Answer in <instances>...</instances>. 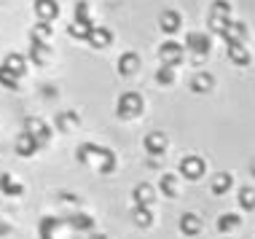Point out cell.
<instances>
[{"mask_svg":"<svg viewBox=\"0 0 255 239\" xmlns=\"http://www.w3.org/2000/svg\"><path fill=\"white\" fill-rule=\"evenodd\" d=\"M11 234V223H5L3 218H0V237H8Z\"/></svg>","mask_w":255,"mask_h":239,"instance_id":"33","label":"cell"},{"mask_svg":"<svg viewBox=\"0 0 255 239\" xmlns=\"http://www.w3.org/2000/svg\"><path fill=\"white\" fill-rule=\"evenodd\" d=\"M35 13H38L40 22H51L59 13V3L57 0H35Z\"/></svg>","mask_w":255,"mask_h":239,"instance_id":"12","label":"cell"},{"mask_svg":"<svg viewBox=\"0 0 255 239\" xmlns=\"http://www.w3.org/2000/svg\"><path fill=\"white\" fill-rule=\"evenodd\" d=\"M92 239H108V237H100V234H97V237H92Z\"/></svg>","mask_w":255,"mask_h":239,"instance_id":"34","label":"cell"},{"mask_svg":"<svg viewBox=\"0 0 255 239\" xmlns=\"http://www.w3.org/2000/svg\"><path fill=\"white\" fill-rule=\"evenodd\" d=\"M142 111V97L137 92H127L119 97V113L121 116H137Z\"/></svg>","mask_w":255,"mask_h":239,"instance_id":"7","label":"cell"},{"mask_svg":"<svg viewBox=\"0 0 255 239\" xmlns=\"http://www.w3.org/2000/svg\"><path fill=\"white\" fill-rule=\"evenodd\" d=\"M65 223L70 229H75V231H89V229L94 226V218H89V215H70Z\"/></svg>","mask_w":255,"mask_h":239,"instance_id":"24","label":"cell"},{"mask_svg":"<svg viewBox=\"0 0 255 239\" xmlns=\"http://www.w3.org/2000/svg\"><path fill=\"white\" fill-rule=\"evenodd\" d=\"M185 46H188V51H194L196 57H204V54H210V49H212V38H210V32H188V35H185Z\"/></svg>","mask_w":255,"mask_h":239,"instance_id":"5","label":"cell"},{"mask_svg":"<svg viewBox=\"0 0 255 239\" xmlns=\"http://www.w3.org/2000/svg\"><path fill=\"white\" fill-rule=\"evenodd\" d=\"M49 35H51V24L49 22L35 24V27H32V32H30V38H38V40H46Z\"/></svg>","mask_w":255,"mask_h":239,"instance_id":"30","label":"cell"},{"mask_svg":"<svg viewBox=\"0 0 255 239\" xmlns=\"http://www.w3.org/2000/svg\"><path fill=\"white\" fill-rule=\"evenodd\" d=\"M231 24V3H226V0H215L210 8V30L215 32V35L223 38L226 30H229Z\"/></svg>","mask_w":255,"mask_h":239,"instance_id":"2","label":"cell"},{"mask_svg":"<svg viewBox=\"0 0 255 239\" xmlns=\"http://www.w3.org/2000/svg\"><path fill=\"white\" fill-rule=\"evenodd\" d=\"M132 196H134L137 207H148V204L153 202V186H148V183H137L134 191H132Z\"/></svg>","mask_w":255,"mask_h":239,"instance_id":"15","label":"cell"},{"mask_svg":"<svg viewBox=\"0 0 255 239\" xmlns=\"http://www.w3.org/2000/svg\"><path fill=\"white\" fill-rule=\"evenodd\" d=\"M156 81H158L161 86H169L172 81H175V73H172V67H167V65H164V67H158V73H156Z\"/></svg>","mask_w":255,"mask_h":239,"instance_id":"31","label":"cell"},{"mask_svg":"<svg viewBox=\"0 0 255 239\" xmlns=\"http://www.w3.org/2000/svg\"><path fill=\"white\" fill-rule=\"evenodd\" d=\"M180 175L185 180H199V177L204 175V159H199V156H185L180 159Z\"/></svg>","mask_w":255,"mask_h":239,"instance_id":"6","label":"cell"},{"mask_svg":"<svg viewBox=\"0 0 255 239\" xmlns=\"http://www.w3.org/2000/svg\"><path fill=\"white\" fill-rule=\"evenodd\" d=\"M158 57H161V62L167 67H175V65L183 62V46L169 40V43H164L161 49H158Z\"/></svg>","mask_w":255,"mask_h":239,"instance_id":"8","label":"cell"},{"mask_svg":"<svg viewBox=\"0 0 255 239\" xmlns=\"http://www.w3.org/2000/svg\"><path fill=\"white\" fill-rule=\"evenodd\" d=\"M0 191H3V196H19L22 194V183L13 180L8 172H3L0 175Z\"/></svg>","mask_w":255,"mask_h":239,"instance_id":"19","label":"cell"},{"mask_svg":"<svg viewBox=\"0 0 255 239\" xmlns=\"http://www.w3.org/2000/svg\"><path fill=\"white\" fill-rule=\"evenodd\" d=\"M30 62H35L38 67L49 62V46H46V40L30 38Z\"/></svg>","mask_w":255,"mask_h":239,"instance_id":"10","label":"cell"},{"mask_svg":"<svg viewBox=\"0 0 255 239\" xmlns=\"http://www.w3.org/2000/svg\"><path fill=\"white\" fill-rule=\"evenodd\" d=\"M54 124H57L59 132H70V129H75L81 124V116L75 111H59L57 119H54Z\"/></svg>","mask_w":255,"mask_h":239,"instance_id":"11","label":"cell"},{"mask_svg":"<svg viewBox=\"0 0 255 239\" xmlns=\"http://www.w3.org/2000/svg\"><path fill=\"white\" fill-rule=\"evenodd\" d=\"M94 27L97 24H92V19H89V5L84 0H78V3H75V22L70 24V35L81 38V40H89Z\"/></svg>","mask_w":255,"mask_h":239,"instance_id":"3","label":"cell"},{"mask_svg":"<svg viewBox=\"0 0 255 239\" xmlns=\"http://www.w3.org/2000/svg\"><path fill=\"white\" fill-rule=\"evenodd\" d=\"M234 226H239V218L237 215H220V221H218V229L220 231H229V229H234Z\"/></svg>","mask_w":255,"mask_h":239,"instance_id":"32","label":"cell"},{"mask_svg":"<svg viewBox=\"0 0 255 239\" xmlns=\"http://www.w3.org/2000/svg\"><path fill=\"white\" fill-rule=\"evenodd\" d=\"M3 65L8 67V70H13L16 76H22V73H24V65H27V57H24V54H8Z\"/></svg>","mask_w":255,"mask_h":239,"instance_id":"25","label":"cell"},{"mask_svg":"<svg viewBox=\"0 0 255 239\" xmlns=\"http://www.w3.org/2000/svg\"><path fill=\"white\" fill-rule=\"evenodd\" d=\"M38 148H40V142L30 132H22L16 137V153L19 156H32V153H38Z\"/></svg>","mask_w":255,"mask_h":239,"instance_id":"13","label":"cell"},{"mask_svg":"<svg viewBox=\"0 0 255 239\" xmlns=\"http://www.w3.org/2000/svg\"><path fill=\"white\" fill-rule=\"evenodd\" d=\"M180 231H183L185 237H196L199 231H202V221H199L196 215L185 213V215L180 218Z\"/></svg>","mask_w":255,"mask_h":239,"instance_id":"18","label":"cell"},{"mask_svg":"<svg viewBox=\"0 0 255 239\" xmlns=\"http://www.w3.org/2000/svg\"><path fill=\"white\" fill-rule=\"evenodd\" d=\"M19 78H22V76H16V73H13V70H8L5 65H0V84H3L5 89H16Z\"/></svg>","mask_w":255,"mask_h":239,"instance_id":"27","label":"cell"},{"mask_svg":"<svg viewBox=\"0 0 255 239\" xmlns=\"http://www.w3.org/2000/svg\"><path fill=\"white\" fill-rule=\"evenodd\" d=\"M231 183H234V177L229 175V172H220V175H215L212 177V183H210V191L215 196H220V194H226V191L231 188Z\"/></svg>","mask_w":255,"mask_h":239,"instance_id":"20","label":"cell"},{"mask_svg":"<svg viewBox=\"0 0 255 239\" xmlns=\"http://www.w3.org/2000/svg\"><path fill=\"white\" fill-rule=\"evenodd\" d=\"M110 40H113V32H110L108 27H100V24H97V27L92 30V35H89L86 43H92L94 49H102V46H108Z\"/></svg>","mask_w":255,"mask_h":239,"instance_id":"17","label":"cell"},{"mask_svg":"<svg viewBox=\"0 0 255 239\" xmlns=\"http://www.w3.org/2000/svg\"><path fill=\"white\" fill-rule=\"evenodd\" d=\"M253 175H255V161H253Z\"/></svg>","mask_w":255,"mask_h":239,"instance_id":"35","label":"cell"},{"mask_svg":"<svg viewBox=\"0 0 255 239\" xmlns=\"http://www.w3.org/2000/svg\"><path fill=\"white\" fill-rule=\"evenodd\" d=\"M24 132H30L32 137L40 142V148H43L46 142H49V137H51L49 124H46L43 119H38V116H27V119H24Z\"/></svg>","mask_w":255,"mask_h":239,"instance_id":"4","label":"cell"},{"mask_svg":"<svg viewBox=\"0 0 255 239\" xmlns=\"http://www.w3.org/2000/svg\"><path fill=\"white\" fill-rule=\"evenodd\" d=\"M137 67H140V57H137L134 51L121 54V59H119V70H121V73H134Z\"/></svg>","mask_w":255,"mask_h":239,"instance_id":"23","label":"cell"},{"mask_svg":"<svg viewBox=\"0 0 255 239\" xmlns=\"http://www.w3.org/2000/svg\"><path fill=\"white\" fill-rule=\"evenodd\" d=\"M212 84H215V78L210 76V73H196L194 78H191V89H194L196 94H202V92H210Z\"/></svg>","mask_w":255,"mask_h":239,"instance_id":"21","label":"cell"},{"mask_svg":"<svg viewBox=\"0 0 255 239\" xmlns=\"http://www.w3.org/2000/svg\"><path fill=\"white\" fill-rule=\"evenodd\" d=\"M158 188H161L164 196L175 199V196H177V180H175V175H161V180H158Z\"/></svg>","mask_w":255,"mask_h":239,"instance_id":"26","label":"cell"},{"mask_svg":"<svg viewBox=\"0 0 255 239\" xmlns=\"http://www.w3.org/2000/svg\"><path fill=\"white\" fill-rule=\"evenodd\" d=\"M62 223H65V221H59V218H51V215L40 218V223H38V234H40V239H54V231H57Z\"/></svg>","mask_w":255,"mask_h":239,"instance_id":"16","label":"cell"},{"mask_svg":"<svg viewBox=\"0 0 255 239\" xmlns=\"http://www.w3.org/2000/svg\"><path fill=\"white\" fill-rule=\"evenodd\" d=\"M229 57H231V62H237V65H247L250 62V54H247V49H245V43L242 40H229Z\"/></svg>","mask_w":255,"mask_h":239,"instance_id":"14","label":"cell"},{"mask_svg":"<svg viewBox=\"0 0 255 239\" xmlns=\"http://www.w3.org/2000/svg\"><path fill=\"white\" fill-rule=\"evenodd\" d=\"M239 204H242V210H253V207H255V194H253V188H242V191H239Z\"/></svg>","mask_w":255,"mask_h":239,"instance_id":"29","label":"cell"},{"mask_svg":"<svg viewBox=\"0 0 255 239\" xmlns=\"http://www.w3.org/2000/svg\"><path fill=\"white\" fill-rule=\"evenodd\" d=\"M78 159L84 164H97V172L102 175H110L116 169V156L113 151H108V148L97 145V142H84V145L78 148Z\"/></svg>","mask_w":255,"mask_h":239,"instance_id":"1","label":"cell"},{"mask_svg":"<svg viewBox=\"0 0 255 239\" xmlns=\"http://www.w3.org/2000/svg\"><path fill=\"white\" fill-rule=\"evenodd\" d=\"M132 218H134L137 226H150V218H153V215H150V210H148V207H137V204H134Z\"/></svg>","mask_w":255,"mask_h":239,"instance_id":"28","label":"cell"},{"mask_svg":"<svg viewBox=\"0 0 255 239\" xmlns=\"http://www.w3.org/2000/svg\"><path fill=\"white\" fill-rule=\"evenodd\" d=\"M158 24H161L164 32H177V27H180V13L177 11H164L161 19H158Z\"/></svg>","mask_w":255,"mask_h":239,"instance_id":"22","label":"cell"},{"mask_svg":"<svg viewBox=\"0 0 255 239\" xmlns=\"http://www.w3.org/2000/svg\"><path fill=\"white\" fill-rule=\"evenodd\" d=\"M142 145H145V151L150 156H161L164 151H167V134L164 132H150V134H145Z\"/></svg>","mask_w":255,"mask_h":239,"instance_id":"9","label":"cell"}]
</instances>
